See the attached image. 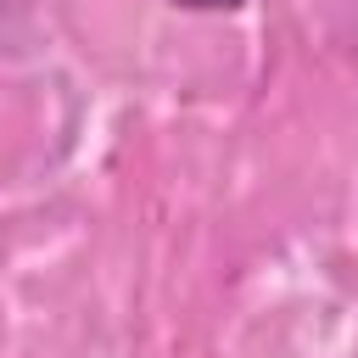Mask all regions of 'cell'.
Listing matches in <instances>:
<instances>
[{"instance_id": "cell-1", "label": "cell", "mask_w": 358, "mask_h": 358, "mask_svg": "<svg viewBox=\"0 0 358 358\" xmlns=\"http://www.w3.org/2000/svg\"><path fill=\"white\" fill-rule=\"evenodd\" d=\"M173 6H185V11H235L246 0H173Z\"/></svg>"}]
</instances>
